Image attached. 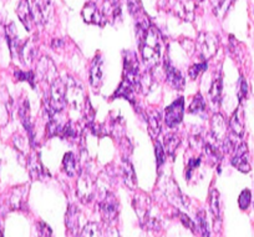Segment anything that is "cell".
Returning a JSON list of instances; mask_svg holds the SVG:
<instances>
[{"label": "cell", "mask_w": 254, "mask_h": 237, "mask_svg": "<svg viewBox=\"0 0 254 237\" xmlns=\"http://www.w3.org/2000/svg\"><path fill=\"white\" fill-rule=\"evenodd\" d=\"M101 60L100 58H96L94 60L91 70H90V84L92 87L97 89L101 85L102 81V69H101Z\"/></svg>", "instance_id": "obj_28"}, {"label": "cell", "mask_w": 254, "mask_h": 237, "mask_svg": "<svg viewBox=\"0 0 254 237\" xmlns=\"http://www.w3.org/2000/svg\"><path fill=\"white\" fill-rule=\"evenodd\" d=\"M218 38L214 34L201 31L198 36H197L196 48L198 50V54L202 60L208 62L209 59L213 58L216 55L217 50H218Z\"/></svg>", "instance_id": "obj_5"}, {"label": "cell", "mask_w": 254, "mask_h": 237, "mask_svg": "<svg viewBox=\"0 0 254 237\" xmlns=\"http://www.w3.org/2000/svg\"><path fill=\"white\" fill-rule=\"evenodd\" d=\"M251 201H252V192L249 191L248 189L243 190L238 197L239 209L243 210V211L244 210H247L249 207V205H251Z\"/></svg>", "instance_id": "obj_39"}, {"label": "cell", "mask_w": 254, "mask_h": 237, "mask_svg": "<svg viewBox=\"0 0 254 237\" xmlns=\"http://www.w3.org/2000/svg\"><path fill=\"white\" fill-rule=\"evenodd\" d=\"M65 224L70 234L76 236L80 231V212L75 205H70L65 216Z\"/></svg>", "instance_id": "obj_20"}, {"label": "cell", "mask_w": 254, "mask_h": 237, "mask_svg": "<svg viewBox=\"0 0 254 237\" xmlns=\"http://www.w3.org/2000/svg\"><path fill=\"white\" fill-rule=\"evenodd\" d=\"M207 68H208L207 62L206 60H202V63H197V64L192 65V67L190 68V70H188V75H190V78L192 80H196L197 78H198L199 75L207 69Z\"/></svg>", "instance_id": "obj_38"}, {"label": "cell", "mask_w": 254, "mask_h": 237, "mask_svg": "<svg viewBox=\"0 0 254 237\" xmlns=\"http://www.w3.org/2000/svg\"><path fill=\"white\" fill-rule=\"evenodd\" d=\"M142 60L147 67L153 68L161 62L162 38L157 29L151 25L148 29H136Z\"/></svg>", "instance_id": "obj_1"}, {"label": "cell", "mask_w": 254, "mask_h": 237, "mask_svg": "<svg viewBox=\"0 0 254 237\" xmlns=\"http://www.w3.org/2000/svg\"><path fill=\"white\" fill-rule=\"evenodd\" d=\"M207 109V105H206V100L204 97L202 96L201 92L196 95L190 102V107H188V112L190 114H203Z\"/></svg>", "instance_id": "obj_33"}, {"label": "cell", "mask_w": 254, "mask_h": 237, "mask_svg": "<svg viewBox=\"0 0 254 237\" xmlns=\"http://www.w3.org/2000/svg\"><path fill=\"white\" fill-rule=\"evenodd\" d=\"M36 74H38L39 79L49 82V84H53L59 78L56 65L54 64L53 60L50 58H48V56H43L38 62V65H36Z\"/></svg>", "instance_id": "obj_10"}, {"label": "cell", "mask_w": 254, "mask_h": 237, "mask_svg": "<svg viewBox=\"0 0 254 237\" xmlns=\"http://www.w3.org/2000/svg\"><path fill=\"white\" fill-rule=\"evenodd\" d=\"M155 151H156V160H157V167L160 168L161 166L165 163V158H166L165 148H163V145L160 143V141H156Z\"/></svg>", "instance_id": "obj_41"}, {"label": "cell", "mask_w": 254, "mask_h": 237, "mask_svg": "<svg viewBox=\"0 0 254 237\" xmlns=\"http://www.w3.org/2000/svg\"><path fill=\"white\" fill-rule=\"evenodd\" d=\"M100 212L106 222H112L119 215V200L114 194H107L100 202Z\"/></svg>", "instance_id": "obj_12"}, {"label": "cell", "mask_w": 254, "mask_h": 237, "mask_svg": "<svg viewBox=\"0 0 254 237\" xmlns=\"http://www.w3.org/2000/svg\"><path fill=\"white\" fill-rule=\"evenodd\" d=\"M165 74H166V80L170 84V86H172L176 90H182L185 87V78H183L182 73L172 64V63L166 59L165 60Z\"/></svg>", "instance_id": "obj_14"}, {"label": "cell", "mask_w": 254, "mask_h": 237, "mask_svg": "<svg viewBox=\"0 0 254 237\" xmlns=\"http://www.w3.org/2000/svg\"><path fill=\"white\" fill-rule=\"evenodd\" d=\"M135 205L136 214L138 215L141 220V224L148 230H153V231H157L160 229V220L157 216L152 214V204H151V200L148 197H146L145 195H138L135 197Z\"/></svg>", "instance_id": "obj_3"}, {"label": "cell", "mask_w": 254, "mask_h": 237, "mask_svg": "<svg viewBox=\"0 0 254 237\" xmlns=\"http://www.w3.org/2000/svg\"><path fill=\"white\" fill-rule=\"evenodd\" d=\"M231 163L243 173H248L251 171V162H249L248 146L246 143H239L234 149L233 156H232Z\"/></svg>", "instance_id": "obj_11"}, {"label": "cell", "mask_w": 254, "mask_h": 237, "mask_svg": "<svg viewBox=\"0 0 254 237\" xmlns=\"http://www.w3.org/2000/svg\"><path fill=\"white\" fill-rule=\"evenodd\" d=\"M77 136H79V129L76 128V125L72 121H66V123L64 124L60 138L71 140V139H77Z\"/></svg>", "instance_id": "obj_35"}, {"label": "cell", "mask_w": 254, "mask_h": 237, "mask_svg": "<svg viewBox=\"0 0 254 237\" xmlns=\"http://www.w3.org/2000/svg\"><path fill=\"white\" fill-rule=\"evenodd\" d=\"M234 0H211V5L213 14L219 19H223L228 13Z\"/></svg>", "instance_id": "obj_27"}, {"label": "cell", "mask_w": 254, "mask_h": 237, "mask_svg": "<svg viewBox=\"0 0 254 237\" xmlns=\"http://www.w3.org/2000/svg\"><path fill=\"white\" fill-rule=\"evenodd\" d=\"M209 206H211L212 215H213V220L216 222H221L222 219V211H221V201H219V192L218 190L213 189L209 195Z\"/></svg>", "instance_id": "obj_29"}, {"label": "cell", "mask_w": 254, "mask_h": 237, "mask_svg": "<svg viewBox=\"0 0 254 237\" xmlns=\"http://www.w3.org/2000/svg\"><path fill=\"white\" fill-rule=\"evenodd\" d=\"M0 237H3V231H1V225H0Z\"/></svg>", "instance_id": "obj_46"}, {"label": "cell", "mask_w": 254, "mask_h": 237, "mask_svg": "<svg viewBox=\"0 0 254 237\" xmlns=\"http://www.w3.org/2000/svg\"><path fill=\"white\" fill-rule=\"evenodd\" d=\"M177 215H178V217H180L181 222H182L186 227H188V229H190L192 232H197L196 225H194V222L190 220V217H188L186 214H182V212H178Z\"/></svg>", "instance_id": "obj_44"}, {"label": "cell", "mask_w": 254, "mask_h": 237, "mask_svg": "<svg viewBox=\"0 0 254 237\" xmlns=\"http://www.w3.org/2000/svg\"><path fill=\"white\" fill-rule=\"evenodd\" d=\"M15 78L18 81H28L30 82L31 86H35L34 81H35V74L33 72H21V70H16Z\"/></svg>", "instance_id": "obj_40"}, {"label": "cell", "mask_w": 254, "mask_h": 237, "mask_svg": "<svg viewBox=\"0 0 254 237\" xmlns=\"http://www.w3.org/2000/svg\"><path fill=\"white\" fill-rule=\"evenodd\" d=\"M39 237H53V232L51 229L46 224L41 222L40 224V236Z\"/></svg>", "instance_id": "obj_45"}, {"label": "cell", "mask_w": 254, "mask_h": 237, "mask_svg": "<svg viewBox=\"0 0 254 237\" xmlns=\"http://www.w3.org/2000/svg\"><path fill=\"white\" fill-rule=\"evenodd\" d=\"M28 168L29 172H30V175L33 176L34 179H41L43 176L46 175L45 170H44L43 165H41L40 160H39V158L36 155H31L29 158Z\"/></svg>", "instance_id": "obj_30"}, {"label": "cell", "mask_w": 254, "mask_h": 237, "mask_svg": "<svg viewBox=\"0 0 254 237\" xmlns=\"http://www.w3.org/2000/svg\"><path fill=\"white\" fill-rule=\"evenodd\" d=\"M65 106H66V81H63L60 78H58L53 84H50L44 111L48 119H50L55 114L63 111Z\"/></svg>", "instance_id": "obj_2"}, {"label": "cell", "mask_w": 254, "mask_h": 237, "mask_svg": "<svg viewBox=\"0 0 254 237\" xmlns=\"http://www.w3.org/2000/svg\"><path fill=\"white\" fill-rule=\"evenodd\" d=\"M16 14H18L19 19L23 23V25L25 26L26 30L30 31L35 21H34L33 10H31V5L29 3V0H21L18 8H16Z\"/></svg>", "instance_id": "obj_17"}, {"label": "cell", "mask_w": 254, "mask_h": 237, "mask_svg": "<svg viewBox=\"0 0 254 237\" xmlns=\"http://www.w3.org/2000/svg\"><path fill=\"white\" fill-rule=\"evenodd\" d=\"M31 10H33L34 21L39 25H45L53 18L54 9L51 0H34Z\"/></svg>", "instance_id": "obj_9"}, {"label": "cell", "mask_w": 254, "mask_h": 237, "mask_svg": "<svg viewBox=\"0 0 254 237\" xmlns=\"http://www.w3.org/2000/svg\"><path fill=\"white\" fill-rule=\"evenodd\" d=\"M5 35H6V40H8V44H9V48H10L11 50V54H20V50H21V46H23V44L25 43V41H20V39H19V35H18V31H16V28L15 25H14L13 23L9 24V25L5 26Z\"/></svg>", "instance_id": "obj_21"}, {"label": "cell", "mask_w": 254, "mask_h": 237, "mask_svg": "<svg viewBox=\"0 0 254 237\" xmlns=\"http://www.w3.org/2000/svg\"><path fill=\"white\" fill-rule=\"evenodd\" d=\"M253 13H254V4H253Z\"/></svg>", "instance_id": "obj_47"}, {"label": "cell", "mask_w": 254, "mask_h": 237, "mask_svg": "<svg viewBox=\"0 0 254 237\" xmlns=\"http://www.w3.org/2000/svg\"><path fill=\"white\" fill-rule=\"evenodd\" d=\"M82 18L84 21L87 24H95V25H104L105 21L104 15H102L101 9L94 3V1H89L85 4L84 9H82Z\"/></svg>", "instance_id": "obj_15"}, {"label": "cell", "mask_w": 254, "mask_h": 237, "mask_svg": "<svg viewBox=\"0 0 254 237\" xmlns=\"http://www.w3.org/2000/svg\"><path fill=\"white\" fill-rule=\"evenodd\" d=\"M147 125L151 138H157L161 133V114L157 110H151V111H148Z\"/></svg>", "instance_id": "obj_24"}, {"label": "cell", "mask_w": 254, "mask_h": 237, "mask_svg": "<svg viewBox=\"0 0 254 237\" xmlns=\"http://www.w3.org/2000/svg\"><path fill=\"white\" fill-rule=\"evenodd\" d=\"M247 95H248V84H247V81L244 80L243 77H241V79H239V87H238V99L239 101H243L244 99L247 97Z\"/></svg>", "instance_id": "obj_43"}, {"label": "cell", "mask_w": 254, "mask_h": 237, "mask_svg": "<svg viewBox=\"0 0 254 237\" xmlns=\"http://www.w3.org/2000/svg\"><path fill=\"white\" fill-rule=\"evenodd\" d=\"M9 116H10L9 101L0 94V126H4L8 123Z\"/></svg>", "instance_id": "obj_36"}, {"label": "cell", "mask_w": 254, "mask_h": 237, "mask_svg": "<svg viewBox=\"0 0 254 237\" xmlns=\"http://www.w3.org/2000/svg\"><path fill=\"white\" fill-rule=\"evenodd\" d=\"M197 227L202 237H211V231H209V225L207 221V215L203 210L197 214Z\"/></svg>", "instance_id": "obj_34"}, {"label": "cell", "mask_w": 254, "mask_h": 237, "mask_svg": "<svg viewBox=\"0 0 254 237\" xmlns=\"http://www.w3.org/2000/svg\"><path fill=\"white\" fill-rule=\"evenodd\" d=\"M19 116H20V120H21V124L24 125V128H25V130L28 131L29 134V140H30V143L34 145V126H33V123H31V117H30V107H29V102L24 101L23 104H21L20 106V110H19Z\"/></svg>", "instance_id": "obj_22"}, {"label": "cell", "mask_w": 254, "mask_h": 237, "mask_svg": "<svg viewBox=\"0 0 254 237\" xmlns=\"http://www.w3.org/2000/svg\"><path fill=\"white\" fill-rule=\"evenodd\" d=\"M228 128L233 135L242 138L244 135V112L242 106H238L233 115L231 116V120L228 123Z\"/></svg>", "instance_id": "obj_19"}, {"label": "cell", "mask_w": 254, "mask_h": 237, "mask_svg": "<svg viewBox=\"0 0 254 237\" xmlns=\"http://www.w3.org/2000/svg\"><path fill=\"white\" fill-rule=\"evenodd\" d=\"M95 190H96V184H95L94 177L89 172H80L76 184V195L80 201L84 204L92 201L95 196Z\"/></svg>", "instance_id": "obj_7"}, {"label": "cell", "mask_w": 254, "mask_h": 237, "mask_svg": "<svg viewBox=\"0 0 254 237\" xmlns=\"http://www.w3.org/2000/svg\"><path fill=\"white\" fill-rule=\"evenodd\" d=\"M81 237H102L100 226L95 222H89V224L85 225L81 232Z\"/></svg>", "instance_id": "obj_37"}, {"label": "cell", "mask_w": 254, "mask_h": 237, "mask_svg": "<svg viewBox=\"0 0 254 237\" xmlns=\"http://www.w3.org/2000/svg\"><path fill=\"white\" fill-rule=\"evenodd\" d=\"M228 124L224 120V117L221 114H214L212 116L211 120V134L209 135L219 144L222 145V143L224 141V139L228 136Z\"/></svg>", "instance_id": "obj_13"}, {"label": "cell", "mask_w": 254, "mask_h": 237, "mask_svg": "<svg viewBox=\"0 0 254 237\" xmlns=\"http://www.w3.org/2000/svg\"><path fill=\"white\" fill-rule=\"evenodd\" d=\"M77 167H79V162H77V158L74 155V153L65 154V156L63 158V168L65 171V173L67 176H70V177H72V176H75L79 172Z\"/></svg>", "instance_id": "obj_25"}, {"label": "cell", "mask_w": 254, "mask_h": 237, "mask_svg": "<svg viewBox=\"0 0 254 237\" xmlns=\"http://www.w3.org/2000/svg\"><path fill=\"white\" fill-rule=\"evenodd\" d=\"M25 194H26L25 186L15 187V189L11 191L10 199H9V204H10L11 209L14 210L21 209V205H23L24 199H25Z\"/></svg>", "instance_id": "obj_31"}, {"label": "cell", "mask_w": 254, "mask_h": 237, "mask_svg": "<svg viewBox=\"0 0 254 237\" xmlns=\"http://www.w3.org/2000/svg\"><path fill=\"white\" fill-rule=\"evenodd\" d=\"M122 80L136 89H141V74L138 59L133 51H125L124 53V77Z\"/></svg>", "instance_id": "obj_4"}, {"label": "cell", "mask_w": 254, "mask_h": 237, "mask_svg": "<svg viewBox=\"0 0 254 237\" xmlns=\"http://www.w3.org/2000/svg\"><path fill=\"white\" fill-rule=\"evenodd\" d=\"M196 3L194 0H175V13L185 21H193Z\"/></svg>", "instance_id": "obj_16"}, {"label": "cell", "mask_w": 254, "mask_h": 237, "mask_svg": "<svg viewBox=\"0 0 254 237\" xmlns=\"http://www.w3.org/2000/svg\"><path fill=\"white\" fill-rule=\"evenodd\" d=\"M66 104L75 110H84L89 104L82 86L71 78L66 81Z\"/></svg>", "instance_id": "obj_6"}, {"label": "cell", "mask_w": 254, "mask_h": 237, "mask_svg": "<svg viewBox=\"0 0 254 237\" xmlns=\"http://www.w3.org/2000/svg\"><path fill=\"white\" fill-rule=\"evenodd\" d=\"M222 90H223V81H222L221 75H218V77L214 78L213 82H212L208 91L209 100H211L214 105H219V102H221Z\"/></svg>", "instance_id": "obj_26"}, {"label": "cell", "mask_w": 254, "mask_h": 237, "mask_svg": "<svg viewBox=\"0 0 254 237\" xmlns=\"http://www.w3.org/2000/svg\"><path fill=\"white\" fill-rule=\"evenodd\" d=\"M121 171H122V177H124V181L127 186L130 189H136L137 186V179H136V172L133 165L131 163V161L128 158H124L121 165Z\"/></svg>", "instance_id": "obj_23"}, {"label": "cell", "mask_w": 254, "mask_h": 237, "mask_svg": "<svg viewBox=\"0 0 254 237\" xmlns=\"http://www.w3.org/2000/svg\"><path fill=\"white\" fill-rule=\"evenodd\" d=\"M181 144V139L178 138L177 135H175V134H168V135L165 136V139H163V148H165V151L167 155H170L171 158H173L175 156V153L176 150H177V148L180 146Z\"/></svg>", "instance_id": "obj_32"}, {"label": "cell", "mask_w": 254, "mask_h": 237, "mask_svg": "<svg viewBox=\"0 0 254 237\" xmlns=\"http://www.w3.org/2000/svg\"><path fill=\"white\" fill-rule=\"evenodd\" d=\"M102 15H104L105 21L114 23L121 16V5L120 0H105L102 4Z\"/></svg>", "instance_id": "obj_18"}, {"label": "cell", "mask_w": 254, "mask_h": 237, "mask_svg": "<svg viewBox=\"0 0 254 237\" xmlns=\"http://www.w3.org/2000/svg\"><path fill=\"white\" fill-rule=\"evenodd\" d=\"M183 115H185V101H183V97H178L170 106L166 107L165 124L171 129L176 128L182 123Z\"/></svg>", "instance_id": "obj_8"}, {"label": "cell", "mask_w": 254, "mask_h": 237, "mask_svg": "<svg viewBox=\"0 0 254 237\" xmlns=\"http://www.w3.org/2000/svg\"><path fill=\"white\" fill-rule=\"evenodd\" d=\"M199 165H201V158H190L187 162V167H186V179L190 180V176H192V172H193Z\"/></svg>", "instance_id": "obj_42"}]
</instances>
